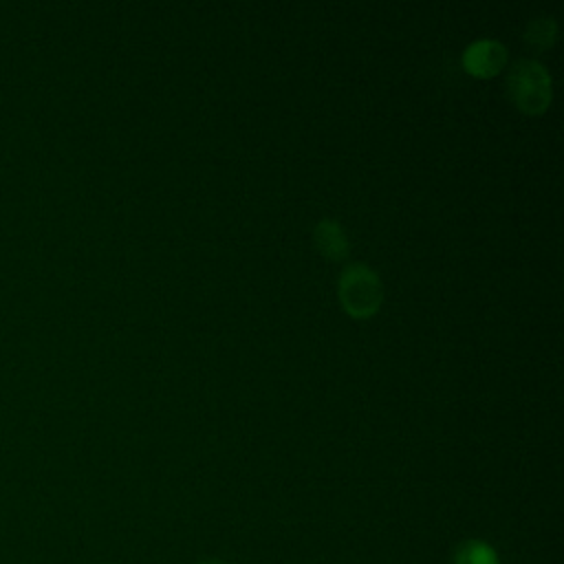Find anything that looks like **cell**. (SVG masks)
<instances>
[{
  "label": "cell",
  "instance_id": "obj_1",
  "mask_svg": "<svg viewBox=\"0 0 564 564\" xmlns=\"http://www.w3.org/2000/svg\"><path fill=\"white\" fill-rule=\"evenodd\" d=\"M507 97L524 115H542L551 106L553 88L549 70L538 62L522 57L507 73Z\"/></svg>",
  "mask_w": 564,
  "mask_h": 564
},
{
  "label": "cell",
  "instance_id": "obj_7",
  "mask_svg": "<svg viewBox=\"0 0 564 564\" xmlns=\"http://www.w3.org/2000/svg\"><path fill=\"white\" fill-rule=\"evenodd\" d=\"M200 564H225V562H220V560H209V562H200Z\"/></svg>",
  "mask_w": 564,
  "mask_h": 564
},
{
  "label": "cell",
  "instance_id": "obj_4",
  "mask_svg": "<svg viewBox=\"0 0 564 564\" xmlns=\"http://www.w3.org/2000/svg\"><path fill=\"white\" fill-rule=\"evenodd\" d=\"M313 242H315V249L326 258V260H333V262H341L348 258L350 253V242H348V236L344 231V227L333 220V218H324L315 225L313 229Z\"/></svg>",
  "mask_w": 564,
  "mask_h": 564
},
{
  "label": "cell",
  "instance_id": "obj_5",
  "mask_svg": "<svg viewBox=\"0 0 564 564\" xmlns=\"http://www.w3.org/2000/svg\"><path fill=\"white\" fill-rule=\"evenodd\" d=\"M555 40H557V22L551 15H538L524 29V42L535 51L551 48Z\"/></svg>",
  "mask_w": 564,
  "mask_h": 564
},
{
  "label": "cell",
  "instance_id": "obj_2",
  "mask_svg": "<svg viewBox=\"0 0 564 564\" xmlns=\"http://www.w3.org/2000/svg\"><path fill=\"white\" fill-rule=\"evenodd\" d=\"M337 300L350 317H372L383 302V284L377 271L364 262L346 264L337 280Z\"/></svg>",
  "mask_w": 564,
  "mask_h": 564
},
{
  "label": "cell",
  "instance_id": "obj_6",
  "mask_svg": "<svg viewBox=\"0 0 564 564\" xmlns=\"http://www.w3.org/2000/svg\"><path fill=\"white\" fill-rule=\"evenodd\" d=\"M456 564H500L496 551L480 540H465L456 549Z\"/></svg>",
  "mask_w": 564,
  "mask_h": 564
},
{
  "label": "cell",
  "instance_id": "obj_3",
  "mask_svg": "<svg viewBox=\"0 0 564 564\" xmlns=\"http://www.w3.org/2000/svg\"><path fill=\"white\" fill-rule=\"evenodd\" d=\"M463 68L480 79H489L498 75L507 64V48L491 37H480L471 42L460 55Z\"/></svg>",
  "mask_w": 564,
  "mask_h": 564
}]
</instances>
